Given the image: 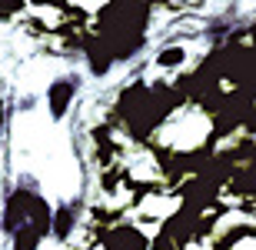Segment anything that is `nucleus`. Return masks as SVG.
<instances>
[{"instance_id": "f257e3e1", "label": "nucleus", "mask_w": 256, "mask_h": 250, "mask_svg": "<svg viewBox=\"0 0 256 250\" xmlns=\"http://www.w3.org/2000/svg\"><path fill=\"white\" fill-rule=\"evenodd\" d=\"M96 243L104 250H153L150 233L140 230L136 223H116V227H106Z\"/></svg>"}, {"instance_id": "f03ea898", "label": "nucleus", "mask_w": 256, "mask_h": 250, "mask_svg": "<svg viewBox=\"0 0 256 250\" xmlns=\"http://www.w3.org/2000/svg\"><path fill=\"white\" fill-rule=\"evenodd\" d=\"M74 100H76V80H70V77L50 80V87H47V110H50V120H57V124H60V120L70 114Z\"/></svg>"}, {"instance_id": "7ed1b4c3", "label": "nucleus", "mask_w": 256, "mask_h": 250, "mask_svg": "<svg viewBox=\"0 0 256 250\" xmlns=\"http://www.w3.org/2000/svg\"><path fill=\"white\" fill-rule=\"evenodd\" d=\"M76 223H80V207H76V203H60L57 210H54V223H50L54 240L66 243L76 233Z\"/></svg>"}, {"instance_id": "0eeeda50", "label": "nucleus", "mask_w": 256, "mask_h": 250, "mask_svg": "<svg viewBox=\"0 0 256 250\" xmlns=\"http://www.w3.org/2000/svg\"><path fill=\"white\" fill-rule=\"evenodd\" d=\"M4 127H7V107H4V94H0V147H4Z\"/></svg>"}, {"instance_id": "39448f33", "label": "nucleus", "mask_w": 256, "mask_h": 250, "mask_svg": "<svg viewBox=\"0 0 256 250\" xmlns=\"http://www.w3.org/2000/svg\"><path fill=\"white\" fill-rule=\"evenodd\" d=\"M153 64L160 70H176L186 64V47H163L156 50V57H153Z\"/></svg>"}, {"instance_id": "423d86ee", "label": "nucleus", "mask_w": 256, "mask_h": 250, "mask_svg": "<svg viewBox=\"0 0 256 250\" xmlns=\"http://www.w3.org/2000/svg\"><path fill=\"white\" fill-rule=\"evenodd\" d=\"M27 14V4H4L0 0V24H10V20H17Z\"/></svg>"}, {"instance_id": "20e7f679", "label": "nucleus", "mask_w": 256, "mask_h": 250, "mask_svg": "<svg viewBox=\"0 0 256 250\" xmlns=\"http://www.w3.org/2000/svg\"><path fill=\"white\" fill-rule=\"evenodd\" d=\"M47 240L40 230H34V227H20L14 237H10V250H40V243Z\"/></svg>"}]
</instances>
